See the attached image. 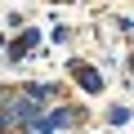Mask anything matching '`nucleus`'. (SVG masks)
I'll return each mask as SVG.
<instances>
[{"label":"nucleus","mask_w":134,"mask_h":134,"mask_svg":"<svg viewBox=\"0 0 134 134\" xmlns=\"http://www.w3.org/2000/svg\"><path fill=\"white\" fill-rule=\"evenodd\" d=\"M107 121H112V125H125V121H130V112H125V107H112V116H107Z\"/></svg>","instance_id":"obj_2"},{"label":"nucleus","mask_w":134,"mask_h":134,"mask_svg":"<svg viewBox=\"0 0 134 134\" xmlns=\"http://www.w3.org/2000/svg\"><path fill=\"white\" fill-rule=\"evenodd\" d=\"M76 76H81V90H90V94H98V90H103V76L94 72V67H85V63H81V67H76Z\"/></svg>","instance_id":"obj_1"}]
</instances>
